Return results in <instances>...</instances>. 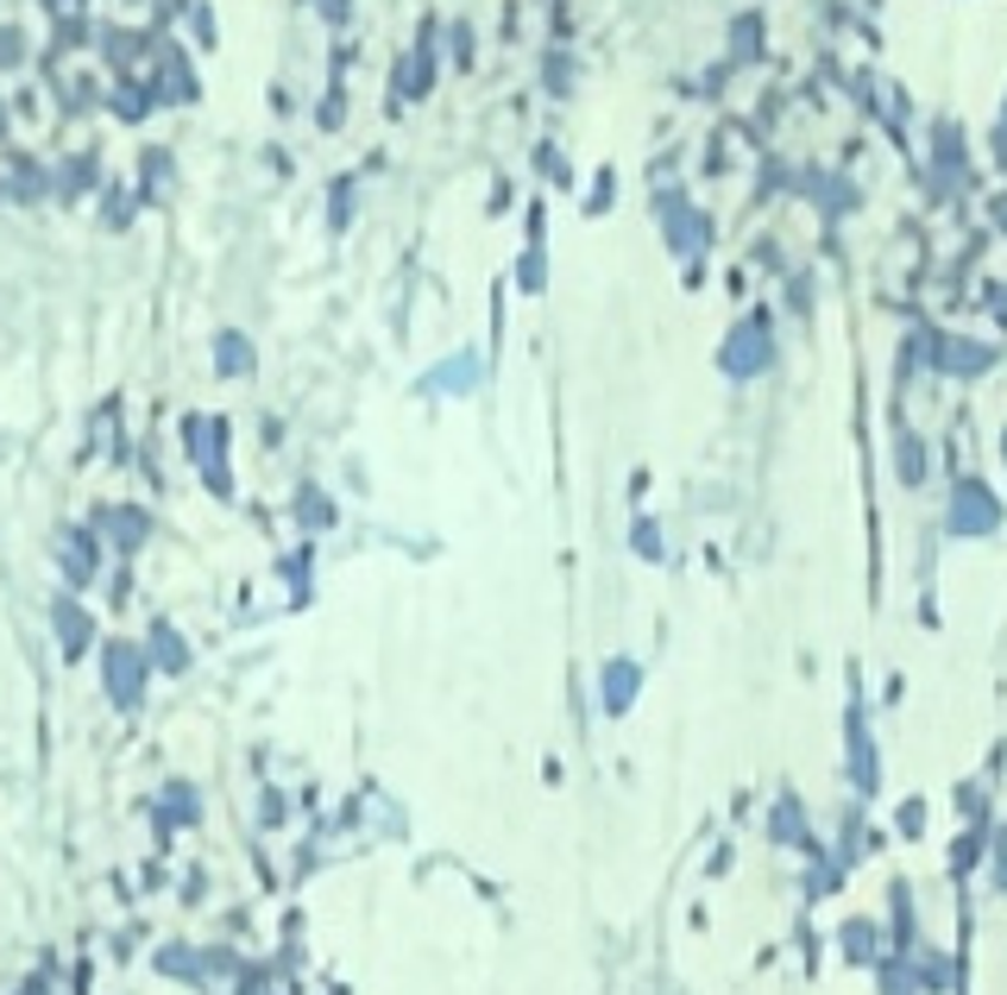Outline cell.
<instances>
[{
	"label": "cell",
	"instance_id": "obj_1",
	"mask_svg": "<svg viewBox=\"0 0 1007 995\" xmlns=\"http://www.w3.org/2000/svg\"><path fill=\"white\" fill-rule=\"evenodd\" d=\"M183 448L196 454V466H221V454H227V416H215V409L183 416Z\"/></svg>",
	"mask_w": 1007,
	"mask_h": 995
},
{
	"label": "cell",
	"instance_id": "obj_2",
	"mask_svg": "<svg viewBox=\"0 0 1007 995\" xmlns=\"http://www.w3.org/2000/svg\"><path fill=\"white\" fill-rule=\"evenodd\" d=\"M215 359H221V366H215L221 379H252V340L246 334H221V340H215Z\"/></svg>",
	"mask_w": 1007,
	"mask_h": 995
}]
</instances>
